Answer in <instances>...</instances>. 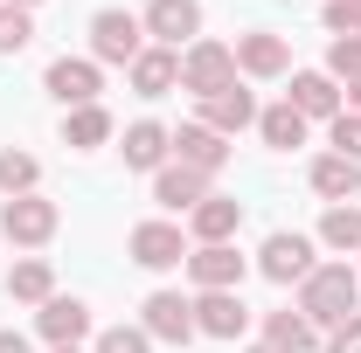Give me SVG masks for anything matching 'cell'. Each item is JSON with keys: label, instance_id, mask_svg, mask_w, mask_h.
I'll return each mask as SVG.
<instances>
[{"label": "cell", "instance_id": "cell-1", "mask_svg": "<svg viewBox=\"0 0 361 353\" xmlns=\"http://www.w3.org/2000/svg\"><path fill=\"white\" fill-rule=\"evenodd\" d=\"M299 312L313 319V326H348L361 312V284L348 264H319L313 277H306V291H299Z\"/></svg>", "mask_w": 361, "mask_h": 353}, {"label": "cell", "instance_id": "cell-2", "mask_svg": "<svg viewBox=\"0 0 361 353\" xmlns=\"http://www.w3.org/2000/svg\"><path fill=\"white\" fill-rule=\"evenodd\" d=\"M236 84V49L223 42H195L180 56V90H195V97H216V90Z\"/></svg>", "mask_w": 361, "mask_h": 353}, {"label": "cell", "instance_id": "cell-3", "mask_svg": "<svg viewBox=\"0 0 361 353\" xmlns=\"http://www.w3.org/2000/svg\"><path fill=\"white\" fill-rule=\"evenodd\" d=\"M139 35H146V21L133 14H118V7H104L97 21H90V49H97V63H139Z\"/></svg>", "mask_w": 361, "mask_h": 353}, {"label": "cell", "instance_id": "cell-4", "mask_svg": "<svg viewBox=\"0 0 361 353\" xmlns=\"http://www.w3.org/2000/svg\"><path fill=\"white\" fill-rule=\"evenodd\" d=\"M0 236H14V243H49V236H56V201L14 194V201L0 208Z\"/></svg>", "mask_w": 361, "mask_h": 353}, {"label": "cell", "instance_id": "cell-5", "mask_svg": "<svg viewBox=\"0 0 361 353\" xmlns=\"http://www.w3.org/2000/svg\"><path fill=\"white\" fill-rule=\"evenodd\" d=\"M243 326H250V312H243L236 291H202V298H195V333H209V340H236Z\"/></svg>", "mask_w": 361, "mask_h": 353}, {"label": "cell", "instance_id": "cell-6", "mask_svg": "<svg viewBox=\"0 0 361 353\" xmlns=\"http://www.w3.org/2000/svg\"><path fill=\"white\" fill-rule=\"evenodd\" d=\"M146 340H195V305L188 298H174V291H153L146 298Z\"/></svg>", "mask_w": 361, "mask_h": 353}, {"label": "cell", "instance_id": "cell-7", "mask_svg": "<svg viewBox=\"0 0 361 353\" xmlns=\"http://www.w3.org/2000/svg\"><path fill=\"white\" fill-rule=\"evenodd\" d=\"M188 250H180V229L174 222H139L133 229V264H146V270H174Z\"/></svg>", "mask_w": 361, "mask_h": 353}, {"label": "cell", "instance_id": "cell-8", "mask_svg": "<svg viewBox=\"0 0 361 353\" xmlns=\"http://www.w3.org/2000/svg\"><path fill=\"white\" fill-rule=\"evenodd\" d=\"M188 270H195L202 291H236V284H243V257H236L229 243H202V250L188 257Z\"/></svg>", "mask_w": 361, "mask_h": 353}, {"label": "cell", "instance_id": "cell-9", "mask_svg": "<svg viewBox=\"0 0 361 353\" xmlns=\"http://www.w3.org/2000/svg\"><path fill=\"white\" fill-rule=\"evenodd\" d=\"M195 28H202V7L195 0H153L146 7V35H160V49H180Z\"/></svg>", "mask_w": 361, "mask_h": 353}, {"label": "cell", "instance_id": "cell-10", "mask_svg": "<svg viewBox=\"0 0 361 353\" xmlns=\"http://www.w3.org/2000/svg\"><path fill=\"white\" fill-rule=\"evenodd\" d=\"M257 264H264V277H271V284H292V277H313V243H306V236H271Z\"/></svg>", "mask_w": 361, "mask_h": 353}, {"label": "cell", "instance_id": "cell-11", "mask_svg": "<svg viewBox=\"0 0 361 353\" xmlns=\"http://www.w3.org/2000/svg\"><path fill=\"white\" fill-rule=\"evenodd\" d=\"M49 90H56L70 111L97 104V63H84V56H63V63H49Z\"/></svg>", "mask_w": 361, "mask_h": 353}, {"label": "cell", "instance_id": "cell-12", "mask_svg": "<svg viewBox=\"0 0 361 353\" xmlns=\"http://www.w3.org/2000/svg\"><path fill=\"white\" fill-rule=\"evenodd\" d=\"M202 125L209 132H243V125H257V97L250 90H216V97H202Z\"/></svg>", "mask_w": 361, "mask_h": 353}, {"label": "cell", "instance_id": "cell-13", "mask_svg": "<svg viewBox=\"0 0 361 353\" xmlns=\"http://www.w3.org/2000/svg\"><path fill=\"white\" fill-rule=\"evenodd\" d=\"M174 153H180V167H195V174H216V167L229 160L223 132H209V125H180V132H174Z\"/></svg>", "mask_w": 361, "mask_h": 353}, {"label": "cell", "instance_id": "cell-14", "mask_svg": "<svg viewBox=\"0 0 361 353\" xmlns=\"http://www.w3.org/2000/svg\"><path fill=\"white\" fill-rule=\"evenodd\" d=\"M174 84H180V56L174 49H139V63H133V90L139 97H167Z\"/></svg>", "mask_w": 361, "mask_h": 353}, {"label": "cell", "instance_id": "cell-15", "mask_svg": "<svg viewBox=\"0 0 361 353\" xmlns=\"http://www.w3.org/2000/svg\"><path fill=\"white\" fill-rule=\"evenodd\" d=\"M299 118H341V90H334V77H292V97H285Z\"/></svg>", "mask_w": 361, "mask_h": 353}, {"label": "cell", "instance_id": "cell-16", "mask_svg": "<svg viewBox=\"0 0 361 353\" xmlns=\"http://www.w3.org/2000/svg\"><path fill=\"white\" fill-rule=\"evenodd\" d=\"M84 333H90V312L77 305V298H49L42 305V340L49 347H77Z\"/></svg>", "mask_w": 361, "mask_h": 353}, {"label": "cell", "instance_id": "cell-17", "mask_svg": "<svg viewBox=\"0 0 361 353\" xmlns=\"http://www.w3.org/2000/svg\"><path fill=\"white\" fill-rule=\"evenodd\" d=\"M153 194L167 201V208H195V201H209V174H195V167H160V180H153Z\"/></svg>", "mask_w": 361, "mask_h": 353}, {"label": "cell", "instance_id": "cell-18", "mask_svg": "<svg viewBox=\"0 0 361 353\" xmlns=\"http://www.w3.org/2000/svg\"><path fill=\"white\" fill-rule=\"evenodd\" d=\"M236 222H243V201H229V194L195 201V236H202V243H229V236H236Z\"/></svg>", "mask_w": 361, "mask_h": 353}, {"label": "cell", "instance_id": "cell-19", "mask_svg": "<svg viewBox=\"0 0 361 353\" xmlns=\"http://www.w3.org/2000/svg\"><path fill=\"white\" fill-rule=\"evenodd\" d=\"M313 187L326 194V201H348V194H361V160H341V153H326L313 167Z\"/></svg>", "mask_w": 361, "mask_h": 353}, {"label": "cell", "instance_id": "cell-20", "mask_svg": "<svg viewBox=\"0 0 361 353\" xmlns=\"http://www.w3.org/2000/svg\"><path fill=\"white\" fill-rule=\"evenodd\" d=\"M264 347L306 353V347H313V319H306V312H271V319H264Z\"/></svg>", "mask_w": 361, "mask_h": 353}, {"label": "cell", "instance_id": "cell-21", "mask_svg": "<svg viewBox=\"0 0 361 353\" xmlns=\"http://www.w3.org/2000/svg\"><path fill=\"white\" fill-rule=\"evenodd\" d=\"M257 132H264V146L292 153V146H306V118L292 104H271V111H257Z\"/></svg>", "mask_w": 361, "mask_h": 353}, {"label": "cell", "instance_id": "cell-22", "mask_svg": "<svg viewBox=\"0 0 361 353\" xmlns=\"http://www.w3.org/2000/svg\"><path fill=\"white\" fill-rule=\"evenodd\" d=\"M7 291H14L21 305H49V298H56V270H49L42 257H28V264H14V277H7Z\"/></svg>", "mask_w": 361, "mask_h": 353}, {"label": "cell", "instance_id": "cell-23", "mask_svg": "<svg viewBox=\"0 0 361 353\" xmlns=\"http://www.w3.org/2000/svg\"><path fill=\"white\" fill-rule=\"evenodd\" d=\"M236 70L278 77V70H285V42H278V35H243V42H236Z\"/></svg>", "mask_w": 361, "mask_h": 353}, {"label": "cell", "instance_id": "cell-24", "mask_svg": "<svg viewBox=\"0 0 361 353\" xmlns=\"http://www.w3.org/2000/svg\"><path fill=\"white\" fill-rule=\"evenodd\" d=\"M167 146H174V132H160L153 118H139L133 132H126V167H160Z\"/></svg>", "mask_w": 361, "mask_h": 353}, {"label": "cell", "instance_id": "cell-25", "mask_svg": "<svg viewBox=\"0 0 361 353\" xmlns=\"http://www.w3.org/2000/svg\"><path fill=\"white\" fill-rule=\"evenodd\" d=\"M319 243H326V250H361V208H326Z\"/></svg>", "mask_w": 361, "mask_h": 353}, {"label": "cell", "instance_id": "cell-26", "mask_svg": "<svg viewBox=\"0 0 361 353\" xmlns=\"http://www.w3.org/2000/svg\"><path fill=\"white\" fill-rule=\"evenodd\" d=\"M63 139H70V146H104V139H111V118H104L97 104H84V111H70Z\"/></svg>", "mask_w": 361, "mask_h": 353}, {"label": "cell", "instance_id": "cell-27", "mask_svg": "<svg viewBox=\"0 0 361 353\" xmlns=\"http://www.w3.org/2000/svg\"><path fill=\"white\" fill-rule=\"evenodd\" d=\"M0 187H7V194H28V187H35V160L7 146V153H0Z\"/></svg>", "mask_w": 361, "mask_h": 353}, {"label": "cell", "instance_id": "cell-28", "mask_svg": "<svg viewBox=\"0 0 361 353\" xmlns=\"http://www.w3.org/2000/svg\"><path fill=\"white\" fill-rule=\"evenodd\" d=\"M326 70L348 77V84H361V35H341V42L326 49Z\"/></svg>", "mask_w": 361, "mask_h": 353}, {"label": "cell", "instance_id": "cell-29", "mask_svg": "<svg viewBox=\"0 0 361 353\" xmlns=\"http://www.w3.org/2000/svg\"><path fill=\"white\" fill-rule=\"evenodd\" d=\"M28 7H0V56H14V49H28Z\"/></svg>", "mask_w": 361, "mask_h": 353}, {"label": "cell", "instance_id": "cell-30", "mask_svg": "<svg viewBox=\"0 0 361 353\" xmlns=\"http://www.w3.org/2000/svg\"><path fill=\"white\" fill-rule=\"evenodd\" d=\"M97 353H153V340H146V326H111L97 340Z\"/></svg>", "mask_w": 361, "mask_h": 353}, {"label": "cell", "instance_id": "cell-31", "mask_svg": "<svg viewBox=\"0 0 361 353\" xmlns=\"http://www.w3.org/2000/svg\"><path fill=\"white\" fill-rule=\"evenodd\" d=\"M334 153H341V160H361V118H355V111L334 118Z\"/></svg>", "mask_w": 361, "mask_h": 353}, {"label": "cell", "instance_id": "cell-32", "mask_svg": "<svg viewBox=\"0 0 361 353\" xmlns=\"http://www.w3.org/2000/svg\"><path fill=\"white\" fill-rule=\"evenodd\" d=\"M326 28L334 35H361V0H334L326 7Z\"/></svg>", "mask_w": 361, "mask_h": 353}, {"label": "cell", "instance_id": "cell-33", "mask_svg": "<svg viewBox=\"0 0 361 353\" xmlns=\"http://www.w3.org/2000/svg\"><path fill=\"white\" fill-rule=\"evenodd\" d=\"M334 353H361V312L348 326H334Z\"/></svg>", "mask_w": 361, "mask_h": 353}, {"label": "cell", "instance_id": "cell-34", "mask_svg": "<svg viewBox=\"0 0 361 353\" xmlns=\"http://www.w3.org/2000/svg\"><path fill=\"white\" fill-rule=\"evenodd\" d=\"M0 353H28V340L21 333H0Z\"/></svg>", "mask_w": 361, "mask_h": 353}, {"label": "cell", "instance_id": "cell-35", "mask_svg": "<svg viewBox=\"0 0 361 353\" xmlns=\"http://www.w3.org/2000/svg\"><path fill=\"white\" fill-rule=\"evenodd\" d=\"M348 111H355V118H361V84H348Z\"/></svg>", "mask_w": 361, "mask_h": 353}, {"label": "cell", "instance_id": "cell-36", "mask_svg": "<svg viewBox=\"0 0 361 353\" xmlns=\"http://www.w3.org/2000/svg\"><path fill=\"white\" fill-rule=\"evenodd\" d=\"M7 7H35V0H7Z\"/></svg>", "mask_w": 361, "mask_h": 353}, {"label": "cell", "instance_id": "cell-37", "mask_svg": "<svg viewBox=\"0 0 361 353\" xmlns=\"http://www.w3.org/2000/svg\"><path fill=\"white\" fill-rule=\"evenodd\" d=\"M250 353H278V347H250Z\"/></svg>", "mask_w": 361, "mask_h": 353}, {"label": "cell", "instance_id": "cell-38", "mask_svg": "<svg viewBox=\"0 0 361 353\" xmlns=\"http://www.w3.org/2000/svg\"><path fill=\"white\" fill-rule=\"evenodd\" d=\"M56 353H77V347H56Z\"/></svg>", "mask_w": 361, "mask_h": 353}]
</instances>
